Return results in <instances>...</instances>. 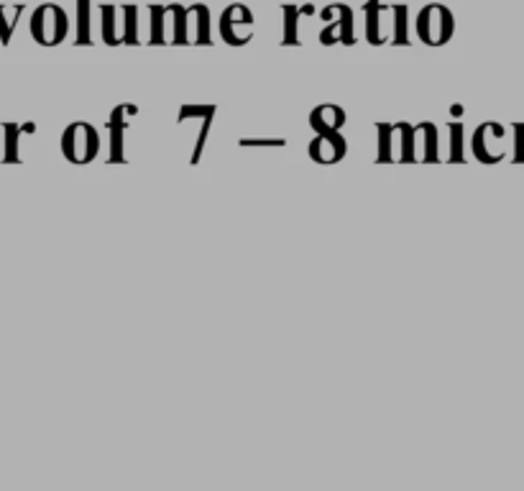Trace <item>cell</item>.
<instances>
[{
	"mask_svg": "<svg viewBox=\"0 0 524 491\" xmlns=\"http://www.w3.org/2000/svg\"><path fill=\"white\" fill-rule=\"evenodd\" d=\"M59 146H62V156L67 162L85 167L100 156V131L93 123L75 121L64 128Z\"/></svg>",
	"mask_w": 524,
	"mask_h": 491,
	"instance_id": "6da1fadb",
	"label": "cell"
},
{
	"mask_svg": "<svg viewBox=\"0 0 524 491\" xmlns=\"http://www.w3.org/2000/svg\"><path fill=\"white\" fill-rule=\"evenodd\" d=\"M29 31L39 47H59L70 36V16L57 3H41L31 13Z\"/></svg>",
	"mask_w": 524,
	"mask_h": 491,
	"instance_id": "7a4b0ae2",
	"label": "cell"
},
{
	"mask_svg": "<svg viewBox=\"0 0 524 491\" xmlns=\"http://www.w3.org/2000/svg\"><path fill=\"white\" fill-rule=\"evenodd\" d=\"M376 162L412 164V123H376Z\"/></svg>",
	"mask_w": 524,
	"mask_h": 491,
	"instance_id": "3957f363",
	"label": "cell"
},
{
	"mask_svg": "<svg viewBox=\"0 0 524 491\" xmlns=\"http://www.w3.org/2000/svg\"><path fill=\"white\" fill-rule=\"evenodd\" d=\"M415 34L425 47H445L455 34V16L443 3H427L415 18Z\"/></svg>",
	"mask_w": 524,
	"mask_h": 491,
	"instance_id": "277c9868",
	"label": "cell"
},
{
	"mask_svg": "<svg viewBox=\"0 0 524 491\" xmlns=\"http://www.w3.org/2000/svg\"><path fill=\"white\" fill-rule=\"evenodd\" d=\"M139 105L133 103H121L110 110L108 123V162L110 164H126V133L133 126V121L139 118Z\"/></svg>",
	"mask_w": 524,
	"mask_h": 491,
	"instance_id": "5b68a950",
	"label": "cell"
},
{
	"mask_svg": "<svg viewBox=\"0 0 524 491\" xmlns=\"http://www.w3.org/2000/svg\"><path fill=\"white\" fill-rule=\"evenodd\" d=\"M218 29L228 47H246L254 39V13L243 3H233L220 13Z\"/></svg>",
	"mask_w": 524,
	"mask_h": 491,
	"instance_id": "8992f818",
	"label": "cell"
},
{
	"mask_svg": "<svg viewBox=\"0 0 524 491\" xmlns=\"http://www.w3.org/2000/svg\"><path fill=\"white\" fill-rule=\"evenodd\" d=\"M215 116H218V105H213V103H187V105H182V110H179L177 123H182V121L197 123L195 141H192L190 164H200V156H202V151H205V144H208V136H210V128H213Z\"/></svg>",
	"mask_w": 524,
	"mask_h": 491,
	"instance_id": "52a82bcc",
	"label": "cell"
},
{
	"mask_svg": "<svg viewBox=\"0 0 524 491\" xmlns=\"http://www.w3.org/2000/svg\"><path fill=\"white\" fill-rule=\"evenodd\" d=\"M363 16H366V41H369L371 47L392 44V3H386V0H366L363 3Z\"/></svg>",
	"mask_w": 524,
	"mask_h": 491,
	"instance_id": "ba28073f",
	"label": "cell"
},
{
	"mask_svg": "<svg viewBox=\"0 0 524 491\" xmlns=\"http://www.w3.org/2000/svg\"><path fill=\"white\" fill-rule=\"evenodd\" d=\"M504 128L499 123H481L471 136V151L481 164H496L504 156Z\"/></svg>",
	"mask_w": 524,
	"mask_h": 491,
	"instance_id": "9c48e42d",
	"label": "cell"
},
{
	"mask_svg": "<svg viewBox=\"0 0 524 491\" xmlns=\"http://www.w3.org/2000/svg\"><path fill=\"white\" fill-rule=\"evenodd\" d=\"M440 162V133L438 126L422 121L412 126V164Z\"/></svg>",
	"mask_w": 524,
	"mask_h": 491,
	"instance_id": "30bf717a",
	"label": "cell"
},
{
	"mask_svg": "<svg viewBox=\"0 0 524 491\" xmlns=\"http://www.w3.org/2000/svg\"><path fill=\"white\" fill-rule=\"evenodd\" d=\"M307 154H310V159L315 164L333 167V164L346 159L348 141L343 133H315V139L307 146Z\"/></svg>",
	"mask_w": 524,
	"mask_h": 491,
	"instance_id": "8fae6325",
	"label": "cell"
},
{
	"mask_svg": "<svg viewBox=\"0 0 524 491\" xmlns=\"http://www.w3.org/2000/svg\"><path fill=\"white\" fill-rule=\"evenodd\" d=\"M0 131H3V164H24V139L34 136L36 123L6 121L0 123Z\"/></svg>",
	"mask_w": 524,
	"mask_h": 491,
	"instance_id": "7c38bea8",
	"label": "cell"
},
{
	"mask_svg": "<svg viewBox=\"0 0 524 491\" xmlns=\"http://www.w3.org/2000/svg\"><path fill=\"white\" fill-rule=\"evenodd\" d=\"M187 44H195V47H210L213 44L210 8L205 3L187 6Z\"/></svg>",
	"mask_w": 524,
	"mask_h": 491,
	"instance_id": "4fadbf2b",
	"label": "cell"
},
{
	"mask_svg": "<svg viewBox=\"0 0 524 491\" xmlns=\"http://www.w3.org/2000/svg\"><path fill=\"white\" fill-rule=\"evenodd\" d=\"M100 39L108 47H121L126 39V18H123V6L103 3L100 6Z\"/></svg>",
	"mask_w": 524,
	"mask_h": 491,
	"instance_id": "5bb4252c",
	"label": "cell"
},
{
	"mask_svg": "<svg viewBox=\"0 0 524 491\" xmlns=\"http://www.w3.org/2000/svg\"><path fill=\"white\" fill-rule=\"evenodd\" d=\"M348 123V113L335 103H323L312 108L310 126L315 133H343Z\"/></svg>",
	"mask_w": 524,
	"mask_h": 491,
	"instance_id": "9a60e30c",
	"label": "cell"
},
{
	"mask_svg": "<svg viewBox=\"0 0 524 491\" xmlns=\"http://www.w3.org/2000/svg\"><path fill=\"white\" fill-rule=\"evenodd\" d=\"M164 44H187V8L179 3L164 6Z\"/></svg>",
	"mask_w": 524,
	"mask_h": 491,
	"instance_id": "2e32d148",
	"label": "cell"
},
{
	"mask_svg": "<svg viewBox=\"0 0 524 491\" xmlns=\"http://www.w3.org/2000/svg\"><path fill=\"white\" fill-rule=\"evenodd\" d=\"M100 6H95V0H77V47H90L95 44V21L93 13Z\"/></svg>",
	"mask_w": 524,
	"mask_h": 491,
	"instance_id": "e0dca14e",
	"label": "cell"
},
{
	"mask_svg": "<svg viewBox=\"0 0 524 491\" xmlns=\"http://www.w3.org/2000/svg\"><path fill=\"white\" fill-rule=\"evenodd\" d=\"M310 11V8L300 6H282L284 16V31H282V44L284 47H300L302 44V16Z\"/></svg>",
	"mask_w": 524,
	"mask_h": 491,
	"instance_id": "ac0fdd59",
	"label": "cell"
},
{
	"mask_svg": "<svg viewBox=\"0 0 524 491\" xmlns=\"http://www.w3.org/2000/svg\"><path fill=\"white\" fill-rule=\"evenodd\" d=\"M26 3H0V44L8 47L18 29V21L24 16Z\"/></svg>",
	"mask_w": 524,
	"mask_h": 491,
	"instance_id": "d6986e66",
	"label": "cell"
},
{
	"mask_svg": "<svg viewBox=\"0 0 524 491\" xmlns=\"http://www.w3.org/2000/svg\"><path fill=\"white\" fill-rule=\"evenodd\" d=\"M394 26H392V44L394 47H407L409 44V6L407 3H392Z\"/></svg>",
	"mask_w": 524,
	"mask_h": 491,
	"instance_id": "ffe728a7",
	"label": "cell"
},
{
	"mask_svg": "<svg viewBox=\"0 0 524 491\" xmlns=\"http://www.w3.org/2000/svg\"><path fill=\"white\" fill-rule=\"evenodd\" d=\"M340 18V44L353 47L356 44V11L346 3H335Z\"/></svg>",
	"mask_w": 524,
	"mask_h": 491,
	"instance_id": "44dd1931",
	"label": "cell"
},
{
	"mask_svg": "<svg viewBox=\"0 0 524 491\" xmlns=\"http://www.w3.org/2000/svg\"><path fill=\"white\" fill-rule=\"evenodd\" d=\"M323 21H328V24H325L323 31H320V44H323V47L340 44V18H338V8H335V3L325 8Z\"/></svg>",
	"mask_w": 524,
	"mask_h": 491,
	"instance_id": "7402d4cb",
	"label": "cell"
},
{
	"mask_svg": "<svg viewBox=\"0 0 524 491\" xmlns=\"http://www.w3.org/2000/svg\"><path fill=\"white\" fill-rule=\"evenodd\" d=\"M463 136H466V128H463V123H458V121L448 123V139H450L448 162L450 164H461L463 159H466V151H463Z\"/></svg>",
	"mask_w": 524,
	"mask_h": 491,
	"instance_id": "603a6c76",
	"label": "cell"
},
{
	"mask_svg": "<svg viewBox=\"0 0 524 491\" xmlns=\"http://www.w3.org/2000/svg\"><path fill=\"white\" fill-rule=\"evenodd\" d=\"M139 6H123V18H126V39L123 44H141V26H139Z\"/></svg>",
	"mask_w": 524,
	"mask_h": 491,
	"instance_id": "cb8c5ba5",
	"label": "cell"
},
{
	"mask_svg": "<svg viewBox=\"0 0 524 491\" xmlns=\"http://www.w3.org/2000/svg\"><path fill=\"white\" fill-rule=\"evenodd\" d=\"M149 18V44L159 47V44H164V6H149Z\"/></svg>",
	"mask_w": 524,
	"mask_h": 491,
	"instance_id": "d4e9b609",
	"label": "cell"
},
{
	"mask_svg": "<svg viewBox=\"0 0 524 491\" xmlns=\"http://www.w3.org/2000/svg\"><path fill=\"white\" fill-rule=\"evenodd\" d=\"M241 146L251 149V146H287V139H241Z\"/></svg>",
	"mask_w": 524,
	"mask_h": 491,
	"instance_id": "484cf974",
	"label": "cell"
}]
</instances>
